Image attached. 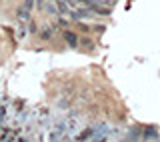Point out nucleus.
Wrapping results in <instances>:
<instances>
[{
    "label": "nucleus",
    "instance_id": "1",
    "mask_svg": "<svg viewBox=\"0 0 160 142\" xmlns=\"http://www.w3.org/2000/svg\"><path fill=\"white\" fill-rule=\"evenodd\" d=\"M98 14L94 12V10H90L88 6H84V4H80V6L72 8L68 12V18L72 20V22H78V20H94Z\"/></svg>",
    "mask_w": 160,
    "mask_h": 142
},
{
    "label": "nucleus",
    "instance_id": "2",
    "mask_svg": "<svg viewBox=\"0 0 160 142\" xmlns=\"http://www.w3.org/2000/svg\"><path fill=\"white\" fill-rule=\"evenodd\" d=\"M34 8H36V0H24V2L20 4V8L16 10V20L18 22H28Z\"/></svg>",
    "mask_w": 160,
    "mask_h": 142
},
{
    "label": "nucleus",
    "instance_id": "3",
    "mask_svg": "<svg viewBox=\"0 0 160 142\" xmlns=\"http://www.w3.org/2000/svg\"><path fill=\"white\" fill-rule=\"evenodd\" d=\"M62 40H64V42H66L72 50H76V48L80 46V36L74 32V30H64V32H62Z\"/></svg>",
    "mask_w": 160,
    "mask_h": 142
},
{
    "label": "nucleus",
    "instance_id": "4",
    "mask_svg": "<svg viewBox=\"0 0 160 142\" xmlns=\"http://www.w3.org/2000/svg\"><path fill=\"white\" fill-rule=\"evenodd\" d=\"M80 46L84 48V52H88V54H92L94 52V48H96V42H94L90 36H80Z\"/></svg>",
    "mask_w": 160,
    "mask_h": 142
},
{
    "label": "nucleus",
    "instance_id": "5",
    "mask_svg": "<svg viewBox=\"0 0 160 142\" xmlns=\"http://www.w3.org/2000/svg\"><path fill=\"white\" fill-rule=\"evenodd\" d=\"M54 2H56V8H58V16H68V12L72 8H70L64 0H54Z\"/></svg>",
    "mask_w": 160,
    "mask_h": 142
},
{
    "label": "nucleus",
    "instance_id": "6",
    "mask_svg": "<svg viewBox=\"0 0 160 142\" xmlns=\"http://www.w3.org/2000/svg\"><path fill=\"white\" fill-rule=\"evenodd\" d=\"M52 36H54V26H46V28L42 30V32H38V38H40V40H44V42H48V40L52 38Z\"/></svg>",
    "mask_w": 160,
    "mask_h": 142
},
{
    "label": "nucleus",
    "instance_id": "7",
    "mask_svg": "<svg viewBox=\"0 0 160 142\" xmlns=\"http://www.w3.org/2000/svg\"><path fill=\"white\" fill-rule=\"evenodd\" d=\"M44 12H46V14H52V16H58L56 2H54V0H46V6H44Z\"/></svg>",
    "mask_w": 160,
    "mask_h": 142
},
{
    "label": "nucleus",
    "instance_id": "8",
    "mask_svg": "<svg viewBox=\"0 0 160 142\" xmlns=\"http://www.w3.org/2000/svg\"><path fill=\"white\" fill-rule=\"evenodd\" d=\"M76 26H78V30H82V32H86V34L92 32V24H86V22H82V20H78Z\"/></svg>",
    "mask_w": 160,
    "mask_h": 142
},
{
    "label": "nucleus",
    "instance_id": "9",
    "mask_svg": "<svg viewBox=\"0 0 160 142\" xmlns=\"http://www.w3.org/2000/svg\"><path fill=\"white\" fill-rule=\"evenodd\" d=\"M28 22H30V26H28V32H30V34H36V36H38V32H40V30H38V24L34 22V18H32V16H30V20H28Z\"/></svg>",
    "mask_w": 160,
    "mask_h": 142
},
{
    "label": "nucleus",
    "instance_id": "10",
    "mask_svg": "<svg viewBox=\"0 0 160 142\" xmlns=\"http://www.w3.org/2000/svg\"><path fill=\"white\" fill-rule=\"evenodd\" d=\"M142 138H158L156 128H146V134H142Z\"/></svg>",
    "mask_w": 160,
    "mask_h": 142
},
{
    "label": "nucleus",
    "instance_id": "11",
    "mask_svg": "<svg viewBox=\"0 0 160 142\" xmlns=\"http://www.w3.org/2000/svg\"><path fill=\"white\" fill-rule=\"evenodd\" d=\"M92 32H104L102 24H92Z\"/></svg>",
    "mask_w": 160,
    "mask_h": 142
},
{
    "label": "nucleus",
    "instance_id": "12",
    "mask_svg": "<svg viewBox=\"0 0 160 142\" xmlns=\"http://www.w3.org/2000/svg\"><path fill=\"white\" fill-rule=\"evenodd\" d=\"M68 22H70V20H64L62 16H58V24H60V26H68Z\"/></svg>",
    "mask_w": 160,
    "mask_h": 142
}]
</instances>
